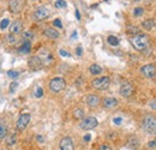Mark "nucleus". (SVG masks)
Listing matches in <instances>:
<instances>
[{
  "mask_svg": "<svg viewBox=\"0 0 156 150\" xmlns=\"http://www.w3.org/2000/svg\"><path fill=\"white\" fill-rule=\"evenodd\" d=\"M132 46L134 49H137L138 52H144L146 48H149V45H150V40H149V36L145 35V34H137V35H133L131 39H130Z\"/></svg>",
  "mask_w": 156,
  "mask_h": 150,
  "instance_id": "obj_1",
  "label": "nucleus"
},
{
  "mask_svg": "<svg viewBox=\"0 0 156 150\" xmlns=\"http://www.w3.org/2000/svg\"><path fill=\"white\" fill-rule=\"evenodd\" d=\"M142 127L149 134H156V117L150 114L145 115L142 123Z\"/></svg>",
  "mask_w": 156,
  "mask_h": 150,
  "instance_id": "obj_2",
  "label": "nucleus"
},
{
  "mask_svg": "<svg viewBox=\"0 0 156 150\" xmlns=\"http://www.w3.org/2000/svg\"><path fill=\"white\" fill-rule=\"evenodd\" d=\"M48 87L52 93H60L66 88V81L62 77H55L49 81Z\"/></svg>",
  "mask_w": 156,
  "mask_h": 150,
  "instance_id": "obj_3",
  "label": "nucleus"
},
{
  "mask_svg": "<svg viewBox=\"0 0 156 150\" xmlns=\"http://www.w3.org/2000/svg\"><path fill=\"white\" fill-rule=\"evenodd\" d=\"M91 85L94 89L96 90H106L109 88L111 85V79L109 77L107 76H103V77H99V78H95L93 82H91Z\"/></svg>",
  "mask_w": 156,
  "mask_h": 150,
  "instance_id": "obj_4",
  "label": "nucleus"
},
{
  "mask_svg": "<svg viewBox=\"0 0 156 150\" xmlns=\"http://www.w3.org/2000/svg\"><path fill=\"white\" fill-rule=\"evenodd\" d=\"M97 125H99V121H97L96 118H94V117H88V118H85V119H83V120L81 121L79 127H81L82 130L89 131V130L95 128Z\"/></svg>",
  "mask_w": 156,
  "mask_h": 150,
  "instance_id": "obj_5",
  "label": "nucleus"
},
{
  "mask_svg": "<svg viewBox=\"0 0 156 150\" xmlns=\"http://www.w3.org/2000/svg\"><path fill=\"white\" fill-rule=\"evenodd\" d=\"M25 6V0H10L9 10L11 13H19Z\"/></svg>",
  "mask_w": 156,
  "mask_h": 150,
  "instance_id": "obj_6",
  "label": "nucleus"
},
{
  "mask_svg": "<svg viewBox=\"0 0 156 150\" xmlns=\"http://www.w3.org/2000/svg\"><path fill=\"white\" fill-rule=\"evenodd\" d=\"M49 16V10L48 7L46 6H40L35 10L34 15H33V18L36 21V22H41V21H45L47 17Z\"/></svg>",
  "mask_w": 156,
  "mask_h": 150,
  "instance_id": "obj_7",
  "label": "nucleus"
},
{
  "mask_svg": "<svg viewBox=\"0 0 156 150\" xmlns=\"http://www.w3.org/2000/svg\"><path fill=\"white\" fill-rule=\"evenodd\" d=\"M140 73L145 78H154L156 76V67L152 64H148L140 67Z\"/></svg>",
  "mask_w": 156,
  "mask_h": 150,
  "instance_id": "obj_8",
  "label": "nucleus"
},
{
  "mask_svg": "<svg viewBox=\"0 0 156 150\" xmlns=\"http://www.w3.org/2000/svg\"><path fill=\"white\" fill-rule=\"evenodd\" d=\"M37 56L41 59L42 65H47V66H49V65L53 62V55H52L51 52H48L46 48L41 49V50H40V54H39Z\"/></svg>",
  "mask_w": 156,
  "mask_h": 150,
  "instance_id": "obj_9",
  "label": "nucleus"
},
{
  "mask_svg": "<svg viewBox=\"0 0 156 150\" xmlns=\"http://www.w3.org/2000/svg\"><path fill=\"white\" fill-rule=\"evenodd\" d=\"M29 121H30V114L29 113H23L18 121H17V130L18 131H24L27 128V126L29 125Z\"/></svg>",
  "mask_w": 156,
  "mask_h": 150,
  "instance_id": "obj_10",
  "label": "nucleus"
},
{
  "mask_svg": "<svg viewBox=\"0 0 156 150\" xmlns=\"http://www.w3.org/2000/svg\"><path fill=\"white\" fill-rule=\"evenodd\" d=\"M119 93L123 97H130L132 94H133V85L129 82H124L121 85H120V89H119Z\"/></svg>",
  "mask_w": 156,
  "mask_h": 150,
  "instance_id": "obj_11",
  "label": "nucleus"
},
{
  "mask_svg": "<svg viewBox=\"0 0 156 150\" xmlns=\"http://www.w3.org/2000/svg\"><path fill=\"white\" fill-rule=\"evenodd\" d=\"M28 65H29L30 70H33V71L41 70V67L43 66V65H42V61H41V59H40L37 55H34V56L29 58V60H28Z\"/></svg>",
  "mask_w": 156,
  "mask_h": 150,
  "instance_id": "obj_12",
  "label": "nucleus"
},
{
  "mask_svg": "<svg viewBox=\"0 0 156 150\" xmlns=\"http://www.w3.org/2000/svg\"><path fill=\"white\" fill-rule=\"evenodd\" d=\"M59 146H60V150H74L73 140H72L70 137H64V138L60 140Z\"/></svg>",
  "mask_w": 156,
  "mask_h": 150,
  "instance_id": "obj_13",
  "label": "nucleus"
},
{
  "mask_svg": "<svg viewBox=\"0 0 156 150\" xmlns=\"http://www.w3.org/2000/svg\"><path fill=\"white\" fill-rule=\"evenodd\" d=\"M101 102V99L99 95L96 94H90L87 96V105L90 107V108H96Z\"/></svg>",
  "mask_w": 156,
  "mask_h": 150,
  "instance_id": "obj_14",
  "label": "nucleus"
},
{
  "mask_svg": "<svg viewBox=\"0 0 156 150\" xmlns=\"http://www.w3.org/2000/svg\"><path fill=\"white\" fill-rule=\"evenodd\" d=\"M103 107L107 108V109H112V108H115L118 106V100L114 99V97H105L103 101Z\"/></svg>",
  "mask_w": 156,
  "mask_h": 150,
  "instance_id": "obj_15",
  "label": "nucleus"
},
{
  "mask_svg": "<svg viewBox=\"0 0 156 150\" xmlns=\"http://www.w3.org/2000/svg\"><path fill=\"white\" fill-rule=\"evenodd\" d=\"M22 30H23V24H22L19 21L13 22V23L11 24V27H10V33H11V34H15V35L22 33Z\"/></svg>",
  "mask_w": 156,
  "mask_h": 150,
  "instance_id": "obj_16",
  "label": "nucleus"
},
{
  "mask_svg": "<svg viewBox=\"0 0 156 150\" xmlns=\"http://www.w3.org/2000/svg\"><path fill=\"white\" fill-rule=\"evenodd\" d=\"M43 34H45V36H47L51 40H56L59 37V31L56 29H54V28H47L43 31Z\"/></svg>",
  "mask_w": 156,
  "mask_h": 150,
  "instance_id": "obj_17",
  "label": "nucleus"
},
{
  "mask_svg": "<svg viewBox=\"0 0 156 150\" xmlns=\"http://www.w3.org/2000/svg\"><path fill=\"white\" fill-rule=\"evenodd\" d=\"M30 50H31V42H30V41H24L23 45H22V46L19 47V49H18V52H19L21 54H28Z\"/></svg>",
  "mask_w": 156,
  "mask_h": 150,
  "instance_id": "obj_18",
  "label": "nucleus"
},
{
  "mask_svg": "<svg viewBox=\"0 0 156 150\" xmlns=\"http://www.w3.org/2000/svg\"><path fill=\"white\" fill-rule=\"evenodd\" d=\"M155 25H156V23H155V21L151 19V18H148V19L143 21V23H142V27H143L145 30H152V29L155 28Z\"/></svg>",
  "mask_w": 156,
  "mask_h": 150,
  "instance_id": "obj_19",
  "label": "nucleus"
},
{
  "mask_svg": "<svg viewBox=\"0 0 156 150\" xmlns=\"http://www.w3.org/2000/svg\"><path fill=\"white\" fill-rule=\"evenodd\" d=\"M89 71H90L91 74H94V76H97V74H101V73H102L103 68H102L100 65H97V64H93V65L89 67Z\"/></svg>",
  "mask_w": 156,
  "mask_h": 150,
  "instance_id": "obj_20",
  "label": "nucleus"
},
{
  "mask_svg": "<svg viewBox=\"0 0 156 150\" xmlns=\"http://www.w3.org/2000/svg\"><path fill=\"white\" fill-rule=\"evenodd\" d=\"M84 117V111L82 108H76L74 112H73V118L76 120H79V119H83Z\"/></svg>",
  "mask_w": 156,
  "mask_h": 150,
  "instance_id": "obj_21",
  "label": "nucleus"
},
{
  "mask_svg": "<svg viewBox=\"0 0 156 150\" xmlns=\"http://www.w3.org/2000/svg\"><path fill=\"white\" fill-rule=\"evenodd\" d=\"M22 36H23L24 41H31V40H34V37H35L34 33L30 31V30H25L24 33H22Z\"/></svg>",
  "mask_w": 156,
  "mask_h": 150,
  "instance_id": "obj_22",
  "label": "nucleus"
},
{
  "mask_svg": "<svg viewBox=\"0 0 156 150\" xmlns=\"http://www.w3.org/2000/svg\"><path fill=\"white\" fill-rule=\"evenodd\" d=\"M17 140V136L16 133H11V134H6V143L9 145H13Z\"/></svg>",
  "mask_w": 156,
  "mask_h": 150,
  "instance_id": "obj_23",
  "label": "nucleus"
},
{
  "mask_svg": "<svg viewBox=\"0 0 156 150\" xmlns=\"http://www.w3.org/2000/svg\"><path fill=\"white\" fill-rule=\"evenodd\" d=\"M107 42H108L111 46H118V45H119V39H118L117 36H114V35H109V36L107 37Z\"/></svg>",
  "mask_w": 156,
  "mask_h": 150,
  "instance_id": "obj_24",
  "label": "nucleus"
},
{
  "mask_svg": "<svg viewBox=\"0 0 156 150\" xmlns=\"http://www.w3.org/2000/svg\"><path fill=\"white\" fill-rule=\"evenodd\" d=\"M6 41H7V43H10V45H15L16 42H17V37H16V35L15 34H9L7 36H6Z\"/></svg>",
  "mask_w": 156,
  "mask_h": 150,
  "instance_id": "obj_25",
  "label": "nucleus"
},
{
  "mask_svg": "<svg viewBox=\"0 0 156 150\" xmlns=\"http://www.w3.org/2000/svg\"><path fill=\"white\" fill-rule=\"evenodd\" d=\"M10 24V19L9 18H4L1 22H0V29L1 30H5Z\"/></svg>",
  "mask_w": 156,
  "mask_h": 150,
  "instance_id": "obj_26",
  "label": "nucleus"
},
{
  "mask_svg": "<svg viewBox=\"0 0 156 150\" xmlns=\"http://www.w3.org/2000/svg\"><path fill=\"white\" fill-rule=\"evenodd\" d=\"M66 6H67V4H66L65 0H56V1H55V7L64 9V7H66Z\"/></svg>",
  "mask_w": 156,
  "mask_h": 150,
  "instance_id": "obj_27",
  "label": "nucleus"
},
{
  "mask_svg": "<svg viewBox=\"0 0 156 150\" xmlns=\"http://www.w3.org/2000/svg\"><path fill=\"white\" fill-rule=\"evenodd\" d=\"M127 33L129 34H133V35H137V34H139V29L137 28V27H129L127 28Z\"/></svg>",
  "mask_w": 156,
  "mask_h": 150,
  "instance_id": "obj_28",
  "label": "nucleus"
},
{
  "mask_svg": "<svg viewBox=\"0 0 156 150\" xmlns=\"http://www.w3.org/2000/svg\"><path fill=\"white\" fill-rule=\"evenodd\" d=\"M7 134V128L4 125H0V138H4Z\"/></svg>",
  "mask_w": 156,
  "mask_h": 150,
  "instance_id": "obj_29",
  "label": "nucleus"
},
{
  "mask_svg": "<svg viewBox=\"0 0 156 150\" xmlns=\"http://www.w3.org/2000/svg\"><path fill=\"white\" fill-rule=\"evenodd\" d=\"M7 76H9L10 78L15 79V78H17V77L19 76V72H17V71H13V70H10V71L7 72Z\"/></svg>",
  "mask_w": 156,
  "mask_h": 150,
  "instance_id": "obj_30",
  "label": "nucleus"
},
{
  "mask_svg": "<svg viewBox=\"0 0 156 150\" xmlns=\"http://www.w3.org/2000/svg\"><path fill=\"white\" fill-rule=\"evenodd\" d=\"M144 13V9L143 7H136L134 10H133V15L136 16V17H139V16H142Z\"/></svg>",
  "mask_w": 156,
  "mask_h": 150,
  "instance_id": "obj_31",
  "label": "nucleus"
},
{
  "mask_svg": "<svg viewBox=\"0 0 156 150\" xmlns=\"http://www.w3.org/2000/svg\"><path fill=\"white\" fill-rule=\"evenodd\" d=\"M35 96H36L37 99H40V97H42V96H43V89H42L41 87H37L36 93H35Z\"/></svg>",
  "mask_w": 156,
  "mask_h": 150,
  "instance_id": "obj_32",
  "label": "nucleus"
},
{
  "mask_svg": "<svg viewBox=\"0 0 156 150\" xmlns=\"http://www.w3.org/2000/svg\"><path fill=\"white\" fill-rule=\"evenodd\" d=\"M53 25H54V27H56V28H59V29H61V28H62V23H61V21H60V19H55V21L53 22Z\"/></svg>",
  "mask_w": 156,
  "mask_h": 150,
  "instance_id": "obj_33",
  "label": "nucleus"
},
{
  "mask_svg": "<svg viewBox=\"0 0 156 150\" xmlns=\"http://www.w3.org/2000/svg\"><path fill=\"white\" fill-rule=\"evenodd\" d=\"M17 85H18V84H17L16 82H13V83H11V84H10V93H13V91L16 90V88H17Z\"/></svg>",
  "mask_w": 156,
  "mask_h": 150,
  "instance_id": "obj_34",
  "label": "nucleus"
},
{
  "mask_svg": "<svg viewBox=\"0 0 156 150\" xmlns=\"http://www.w3.org/2000/svg\"><path fill=\"white\" fill-rule=\"evenodd\" d=\"M148 148L155 149V148H156V140H150V142L148 143Z\"/></svg>",
  "mask_w": 156,
  "mask_h": 150,
  "instance_id": "obj_35",
  "label": "nucleus"
},
{
  "mask_svg": "<svg viewBox=\"0 0 156 150\" xmlns=\"http://www.w3.org/2000/svg\"><path fill=\"white\" fill-rule=\"evenodd\" d=\"M99 150H113L109 145H107V144H102L100 148H99Z\"/></svg>",
  "mask_w": 156,
  "mask_h": 150,
  "instance_id": "obj_36",
  "label": "nucleus"
},
{
  "mask_svg": "<svg viewBox=\"0 0 156 150\" xmlns=\"http://www.w3.org/2000/svg\"><path fill=\"white\" fill-rule=\"evenodd\" d=\"M59 53H60V55H61V56H70V53H68V52H66V50H64V49H60V50H59Z\"/></svg>",
  "mask_w": 156,
  "mask_h": 150,
  "instance_id": "obj_37",
  "label": "nucleus"
},
{
  "mask_svg": "<svg viewBox=\"0 0 156 150\" xmlns=\"http://www.w3.org/2000/svg\"><path fill=\"white\" fill-rule=\"evenodd\" d=\"M113 123H114L115 125H120V124L123 123V119H121V118H114V119H113Z\"/></svg>",
  "mask_w": 156,
  "mask_h": 150,
  "instance_id": "obj_38",
  "label": "nucleus"
},
{
  "mask_svg": "<svg viewBox=\"0 0 156 150\" xmlns=\"http://www.w3.org/2000/svg\"><path fill=\"white\" fill-rule=\"evenodd\" d=\"M149 107L152 108V109H156V100H152L149 102Z\"/></svg>",
  "mask_w": 156,
  "mask_h": 150,
  "instance_id": "obj_39",
  "label": "nucleus"
},
{
  "mask_svg": "<svg viewBox=\"0 0 156 150\" xmlns=\"http://www.w3.org/2000/svg\"><path fill=\"white\" fill-rule=\"evenodd\" d=\"M76 53H77V55H78V56H81V55H82V53H83V49H82V47H77V50H76Z\"/></svg>",
  "mask_w": 156,
  "mask_h": 150,
  "instance_id": "obj_40",
  "label": "nucleus"
},
{
  "mask_svg": "<svg viewBox=\"0 0 156 150\" xmlns=\"http://www.w3.org/2000/svg\"><path fill=\"white\" fill-rule=\"evenodd\" d=\"M76 17H77L78 21H81V13H79V11H78V10H76Z\"/></svg>",
  "mask_w": 156,
  "mask_h": 150,
  "instance_id": "obj_41",
  "label": "nucleus"
},
{
  "mask_svg": "<svg viewBox=\"0 0 156 150\" xmlns=\"http://www.w3.org/2000/svg\"><path fill=\"white\" fill-rule=\"evenodd\" d=\"M90 139H91V136H90V134H87V136H84V140H85V142H89Z\"/></svg>",
  "mask_w": 156,
  "mask_h": 150,
  "instance_id": "obj_42",
  "label": "nucleus"
},
{
  "mask_svg": "<svg viewBox=\"0 0 156 150\" xmlns=\"http://www.w3.org/2000/svg\"><path fill=\"white\" fill-rule=\"evenodd\" d=\"M36 138H37V140H39V142H40V143H43V138H42V137H41V136H40V134H39V136H37V137H36Z\"/></svg>",
  "mask_w": 156,
  "mask_h": 150,
  "instance_id": "obj_43",
  "label": "nucleus"
},
{
  "mask_svg": "<svg viewBox=\"0 0 156 150\" xmlns=\"http://www.w3.org/2000/svg\"><path fill=\"white\" fill-rule=\"evenodd\" d=\"M76 36H77V33H76V31H74V33H73V34H72V39H74V37H76Z\"/></svg>",
  "mask_w": 156,
  "mask_h": 150,
  "instance_id": "obj_44",
  "label": "nucleus"
},
{
  "mask_svg": "<svg viewBox=\"0 0 156 150\" xmlns=\"http://www.w3.org/2000/svg\"><path fill=\"white\" fill-rule=\"evenodd\" d=\"M106 1H108V0H106Z\"/></svg>",
  "mask_w": 156,
  "mask_h": 150,
  "instance_id": "obj_45",
  "label": "nucleus"
},
{
  "mask_svg": "<svg viewBox=\"0 0 156 150\" xmlns=\"http://www.w3.org/2000/svg\"><path fill=\"white\" fill-rule=\"evenodd\" d=\"M34 1H36V0H34Z\"/></svg>",
  "mask_w": 156,
  "mask_h": 150,
  "instance_id": "obj_46",
  "label": "nucleus"
}]
</instances>
